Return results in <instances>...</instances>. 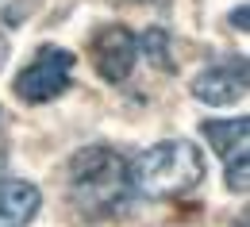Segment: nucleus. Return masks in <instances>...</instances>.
Wrapping results in <instances>:
<instances>
[{"label": "nucleus", "mask_w": 250, "mask_h": 227, "mask_svg": "<svg viewBox=\"0 0 250 227\" xmlns=\"http://www.w3.org/2000/svg\"><path fill=\"white\" fill-rule=\"evenodd\" d=\"M131 173L124 154L96 143L73 154L69 162V200L85 220H112L131 200Z\"/></svg>", "instance_id": "f257e3e1"}, {"label": "nucleus", "mask_w": 250, "mask_h": 227, "mask_svg": "<svg viewBox=\"0 0 250 227\" xmlns=\"http://www.w3.org/2000/svg\"><path fill=\"white\" fill-rule=\"evenodd\" d=\"M131 189L146 200H177L204 181V154L188 139H162L127 165Z\"/></svg>", "instance_id": "f03ea898"}, {"label": "nucleus", "mask_w": 250, "mask_h": 227, "mask_svg": "<svg viewBox=\"0 0 250 227\" xmlns=\"http://www.w3.org/2000/svg\"><path fill=\"white\" fill-rule=\"evenodd\" d=\"M69 73L73 54L65 46H39L31 65H23L16 77V97L23 104H50L69 89Z\"/></svg>", "instance_id": "7ed1b4c3"}, {"label": "nucleus", "mask_w": 250, "mask_h": 227, "mask_svg": "<svg viewBox=\"0 0 250 227\" xmlns=\"http://www.w3.org/2000/svg\"><path fill=\"white\" fill-rule=\"evenodd\" d=\"M89 58H93V69L108 81V85H120L131 77V69L139 62V39L120 27V23H108L93 35L89 42Z\"/></svg>", "instance_id": "20e7f679"}, {"label": "nucleus", "mask_w": 250, "mask_h": 227, "mask_svg": "<svg viewBox=\"0 0 250 227\" xmlns=\"http://www.w3.org/2000/svg\"><path fill=\"white\" fill-rule=\"evenodd\" d=\"M247 58H227V62H216L208 69H200L192 77V97L208 108H227V104H239L247 97Z\"/></svg>", "instance_id": "39448f33"}, {"label": "nucleus", "mask_w": 250, "mask_h": 227, "mask_svg": "<svg viewBox=\"0 0 250 227\" xmlns=\"http://www.w3.org/2000/svg\"><path fill=\"white\" fill-rule=\"evenodd\" d=\"M42 208V193L31 181L0 177V227H27Z\"/></svg>", "instance_id": "423d86ee"}, {"label": "nucleus", "mask_w": 250, "mask_h": 227, "mask_svg": "<svg viewBox=\"0 0 250 227\" xmlns=\"http://www.w3.org/2000/svg\"><path fill=\"white\" fill-rule=\"evenodd\" d=\"M200 131H204L208 146L216 150L219 158H235L239 150H247L250 120H247V116H239V120H208Z\"/></svg>", "instance_id": "0eeeda50"}, {"label": "nucleus", "mask_w": 250, "mask_h": 227, "mask_svg": "<svg viewBox=\"0 0 250 227\" xmlns=\"http://www.w3.org/2000/svg\"><path fill=\"white\" fill-rule=\"evenodd\" d=\"M139 54H146V62H154L162 73H173L177 69L173 54H169V35L162 31V27H150V31L139 39Z\"/></svg>", "instance_id": "6e6552de"}, {"label": "nucleus", "mask_w": 250, "mask_h": 227, "mask_svg": "<svg viewBox=\"0 0 250 227\" xmlns=\"http://www.w3.org/2000/svg\"><path fill=\"white\" fill-rule=\"evenodd\" d=\"M247 173H250V158H247V150H239L235 158H227V189L239 193V196H247V189H250Z\"/></svg>", "instance_id": "1a4fd4ad"}, {"label": "nucleus", "mask_w": 250, "mask_h": 227, "mask_svg": "<svg viewBox=\"0 0 250 227\" xmlns=\"http://www.w3.org/2000/svg\"><path fill=\"white\" fill-rule=\"evenodd\" d=\"M247 20H250V8L239 4V8L231 12V27H235V31H247Z\"/></svg>", "instance_id": "9d476101"}, {"label": "nucleus", "mask_w": 250, "mask_h": 227, "mask_svg": "<svg viewBox=\"0 0 250 227\" xmlns=\"http://www.w3.org/2000/svg\"><path fill=\"white\" fill-rule=\"evenodd\" d=\"M4 116V112H0ZM4 158H8V135H4V120H0V169H4Z\"/></svg>", "instance_id": "9b49d317"}, {"label": "nucleus", "mask_w": 250, "mask_h": 227, "mask_svg": "<svg viewBox=\"0 0 250 227\" xmlns=\"http://www.w3.org/2000/svg\"><path fill=\"white\" fill-rule=\"evenodd\" d=\"M4 62H8V39H4V31H0V69H4Z\"/></svg>", "instance_id": "f8f14e48"}, {"label": "nucleus", "mask_w": 250, "mask_h": 227, "mask_svg": "<svg viewBox=\"0 0 250 227\" xmlns=\"http://www.w3.org/2000/svg\"><path fill=\"white\" fill-rule=\"evenodd\" d=\"M135 4H162V0H135Z\"/></svg>", "instance_id": "ddd939ff"}]
</instances>
